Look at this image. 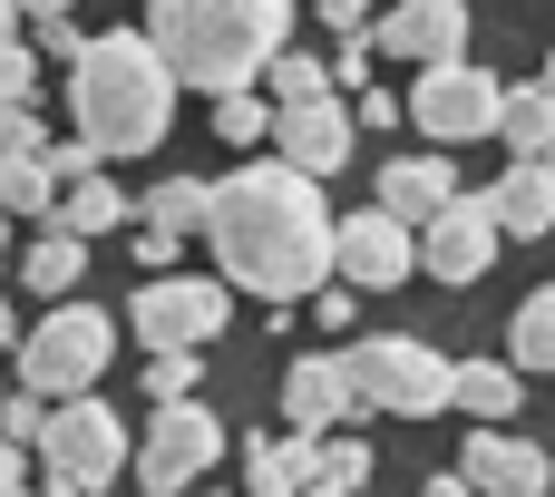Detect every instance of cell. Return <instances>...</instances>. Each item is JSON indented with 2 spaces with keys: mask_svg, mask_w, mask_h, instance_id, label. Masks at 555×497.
<instances>
[{
  "mask_svg": "<svg viewBox=\"0 0 555 497\" xmlns=\"http://www.w3.org/2000/svg\"><path fill=\"white\" fill-rule=\"evenodd\" d=\"M205 244L224 264V293H254V303H302V293L332 283V205L283 156H254V166L215 176Z\"/></svg>",
  "mask_w": 555,
  "mask_h": 497,
  "instance_id": "6da1fadb",
  "label": "cell"
},
{
  "mask_svg": "<svg viewBox=\"0 0 555 497\" xmlns=\"http://www.w3.org/2000/svg\"><path fill=\"white\" fill-rule=\"evenodd\" d=\"M68 117L98 156H156L176 127V68L146 29H107L68 59Z\"/></svg>",
  "mask_w": 555,
  "mask_h": 497,
  "instance_id": "7a4b0ae2",
  "label": "cell"
},
{
  "mask_svg": "<svg viewBox=\"0 0 555 497\" xmlns=\"http://www.w3.org/2000/svg\"><path fill=\"white\" fill-rule=\"evenodd\" d=\"M146 39L176 88H254L293 49V0H146Z\"/></svg>",
  "mask_w": 555,
  "mask_h": 497,
  "instance_id": "3957f363",
  "label": "cell"
},
{
  "mask_svg": "<svg viewBox=\"0 0 555 497\" xmlns=\"http://www.w3.org/2000/svg\"><path fill=\"white\" fill-rule=\"evenodd\" d=\"M107 352H117V313L68 293V303H49V313L20 332V391H39V400H78V391L107 381Z\"/></svg>",
  "mask_w": 555,
  "mask_h": 497,
  "instance_id": "277c9868",
  "label": "cell"
},
{
  "mask_svg": "<svg viewBox=\"0 0 555 497\" xmlns=\"http://www.w3.org/2000/svg\"><path fill=\"white\" fill-rule=\"evenodd\" d=\"M341 371H351V400L380 410V420H439L449 410V381H459V361L429 352L420 332H361L341 352Z\"/></svg>",
  "mask_w": 555,
  "mask_h": 497,
  "instance_id": "5b68a950",
  "label": "cell"
},
{
  "mask_svg": "<svg viewBox=\"0 0 555 497\" xmlns=\"http://www.w3.org/2000/svg\"><path fill=\"white\" fill-rule=\"evenodd\" d=\"M224 322H234L224 273H146L137 303H127V332H137L146 352H205Z\"/></svg>",
  "mask_w": 555,
  "mask_h": 497,
  "instance_id": "8992f818",
  "label": "cell"
},
{
  "mask_svg": "<svg viewBox=\"0 0 555 497\" xmlns=\"http://www.w3.org/2000/svg\"><path fill=\"white\" fill-rule=\"evenodd\" d=\"M39 469H49L68 497L107 488V479L127 469V430H117V410H107L98 391H78V400H49V420H39Z\"/></svg>",
  "mask_w": 555,
  "mask_h": 497,
  "instance_id": "52a82bcc",
  "label": "cell"
},
{
  "mask_svg": "<svg viewBox=\"0 0 555 497\" xmlns=\"http://www.w3.org/2000/svg\"><path fill=\"white\" fill-rule=\"evenodd\" d=\"M498 98H507V78L498 68H478V59H439V68H410V127L429 137V146H459V137H488L498 127Z\"/></svg>",
  "mask_w": 555,
  "mask_h": 497,
  "instance_id": "ba28073f",
  "label": "cell"
},
{
  "mask_svg": "<svg viewBox=\"0 0 555 497\" xmlns=\"http://www.w3.org/2000/svg\"><path fill=\"white\" fill-rule=\"evenodd\" d=\"M215 459H224V420H215L205 400H166V410L146 420V439L127 449V469H137V488H146V497L195 488Z\"/></svg>",
  "mask_w": 555,
  "mask_h": 497,
  "instance_id": "9c48e42d",
  "label": "cell"
},
{
  "mask_svg": "<svg viewBox=\"0 0 555 497\" xmlns=\"http://www.w3.org/2000/svg\"><path fill=\"white\" fill-rule=\"evenodd\" d=\"M410 273H420V234H410L400 215H380V205L332 215V283H351V293H390V283H410Z\"/></svg>",
  "mask_w": 555,
  "mask_h": 497,
  "instance_id": "30bf717a",
  "label": "cell"
},
{
  "mask_svg": "<svg viewBox=\"0 0 555 497\" xmlns=\"http://www.w3.org/2000/svg\"><path fill=\"white\" fill-rule=\"evenodd\" d=\"M498 244H507V234H498L488 195H468V186H459V195L420 225V273H439V283H478V273L498 264Z\"/></svg>",
  "mask_w": 555,
  "mask_h": 497,
  "instance_id": "8fae6325",
  "label": "cell"
},
{
  "mask_svg": "<svg viewBox=\"0 0 555 497\" xmlns=\"http://www.w3.org/2000/svg\"><path fill=\"white\" fill-rule=\"evenodd\" d=\"M371 49H390L410 68L468 59V0H390V10H371Z\"/></svg>",
  "mask_w": 555,
  "mask_h": 497,
  "instance_id": "7c38bea8",
  "label": "cell"
},
{
  "mask_svg": "<svg viewBox=\"0 0 555 497\" xmlns=\"http://www.w3.org/2000/svg\"><path fill=\"white\" fill-rule=\"evenodd\" d=\"M351 137H361V127H351V107H341V98H302V107H273V156H283V166H302L312 186L351 166Z\"/></svg>",
  "mask_w": 555,
  "mask_h": 497,
  "instance_id": "4fadbf2b",
  "label": "cell"
},
{
  "mask_svg": "<svg viewBox=\"0 0 555 497\" xmlns=\"http://www.w3.org/2000/svg\"><path fill=\"white\" fill-rule=\"evenodd\" d=\"M205 205H215V186H205V176H156V186L137 195V264H146V273H166V264H176V244H185V234H205Z\"/></svg>",
  "mask_w": 555,
  "mask_h": 497,
  "instance_id": "5bb4252c",
  "label": "cell"
},
{
  "mask_svg": "<svg viewBox=\"0 0 555 497\" xmlns=\"http://www.w3.org/2000/svg\"><path fill=\"white\" fill-rule=\"evenodd\" d=\"M283 420H293L302 439H332L341 420H361V400H351V371H341V352H302V361L283 371Z\"/></svg>",
  "mask_w": 555,
  "mask_h": 497,
  "instance_id": "9a60e30c",
  "label": "cell"
},
{
  "mask_svg": "<svg viewBox=\"0 0 555 497\" xmlns=\"http://www.w3.org/2000/svg\"><path fill=\"white\" fill-rule=\"evenodd\" d=\"M459 479L478 497H546V449L517 439V430H478L468 459H459Z\"/></svg>",
  "mask_w": 555,
  "mask_h": 497,
  "instance_id": "2e32d148",
  "label": "cell"
},
{
  "mask_svg": "<svg viewBox=\"0 0 555 497\" xmlns=\"http://www.w3.org/2000/svg\"><path fill=\"white\" fill-rule=\"evenodd\" d=\"M371 186H380V215H400V225L420 234V225H429V215H439V205L459 195V166H449V156L429 146V156H390V166H380Z\"/></svg>",
  "mask_w": 555,
  "mask_h": 497,
  "instance_id": "e0dca14e",
  "label": "cell"
},
{
  "mask_svg": "<svg viewBox=\"0 0 555 497\" xmlns=\"http://www.w3.org/2000/svg\"><path fill=\"white\" fill-rule=\"evenodd\" d=\"M488 215H498V234H555V156H517L488 186Z\"/></svg>",
  "mask_w": 555,
  "mask_h": 497,
  "instance_id": "ac0fdd59",
  "label": "cell"
},
{
  "mask_svg": "<svg viewBox=\"0 0 555 497\" xmlns=\"http://www.w3.org/2000/svg\"><path fill=\"white\" fill-rule=\"evenodd\" d=\"M517 381H527L517 361H459V381H449V410H468L478 430H498V420H517V400H527Z\"/></svg>",
  "mask_w": 555,
  "mask_h": 497,
  "instance_id": "d6986e66",
  "label": "cell"
},
{
  "mask_svg": "<svg viewBox=\"0 0 555 497\" xmlns=\"http://www.w3.org/2000/svg\"><path fill=\"white\" fill-rule=\"evenodd\" d=\"M312 459H322V439H302V430H283V439H254V449H244V488H254V497H302Z\"/></svg>",
  "mask_w": 555,
  "mask_h": 497,
  "instance_id": "ffe728a7",
  "label": "cell"
},
{
  "mask_svg": "<svg viewBox=\"0 0 555 497\" xmlns=\"http://www.w3.org/2000/svg\"><path fill=\"white\" fill-rule=\"evenodd\" d=\"M78 273H88V244H78L68 225H39V244L20 254V283H29L39 303H68V293H78Z\"/></svg>",
  "mask_w": 555,
  "mask_h": 497,
  "instance_id": "44dd1931",
  "label": "cell"
},
{
  "mask_svg": "<svg viewBox=\"0 0 555 497\" xmlns=\"http://www.w3.org/2000/svg\"><path fill=\"white\" fill-rule=\"evenodd\" d=\"M0 215H29V225H49V215H59L49 146H0Z\"/></svg>",
  "mask_w": 555,
  "mask_h": 497,
  "instance_id": "7402d4cb",
  "label": "cell"
},
{
  "mask_svg": "<svg viewBox=\"0 0 555 497\" xmlns=\"http://www.w3.org/2000/svg\"><path fill=\"white\" fill-rule=\"evenodd\" d=\"M498 137H507V156H555V88L546 78L498 98Z\"/></svg>",
  "mask_w": 555,
  "mask_h": 497,
  "instance_id": "603a6c76",
  "label": "cell"
},
{
  "mask_svg": "<svg viewBox=\"0 0 555 497\" xmlns=\"http://www.w3.org/2000/svg\"><path fill=\"white\" fill-rule=\"evenodd\" d=\"M49 225H68L78 244H98V234H117V225H137V205L107 186V176H78V186H59V215Z\"/></svg>",
  "mask_w": 555,
  "mask_h": 497,
  "instance_id": "cb8c5ba5",
  "label": "cell"
},
{
  "mask_svg": "<svg viewBox=\"0 0 555 497\" xmlns=\"http://www.w3.org/2000/svg\"><path fill=\"white\" fill-rule=\"evenodd\" d=\"M507 361L555 381V283H537V293L517 303V322H507Z\"/></svg>",
  "mask_w": 555,
  "mask_h": 497,
  "instance_id": "d4e9b609",
  "label": "cell"
},
{
  "mask_svg": "<svg viewBox=\"0 0 555 497\" xmlns=\"http://www.w3.org/2000/svg\"><path fill=\"white\" fill-rule=\"evenodd\" d=\"M263 98H273V107H302V98H341V88H332V59H312V49H283V59L263 68Z\"/></svg>",
  "mask_w": 555,
  "mask_h": 497,
  "instance_id": "484cf974",
  "label": "cell"
},
{
  "mask_svg": "<svg viewBox=\"0 0 555 497\" xmlns=\"http://www.w3.org/2000/svg\"><path fill=\"white\" fill-rule=\"evenodd\" d=\"M215 137H224V146H263V137H273V98L224 88V98H215Z\"/></svg>",
  "mask_w": 555,
  "mask_h": 497,
  "instance_id": "4316f807",
  "label": "cell"
},
{
  "mask_svg": "<svg viewBox=\"0 0 555 497\" xmlns=\"http://www.w3.org/2000/svg\"><path fill=\"white\" fill-rule=\"evenodd\" d=\"M146 400L166 410V400H205V352H156L146 361Z\"/></svg>",
  "mask_w": 555,
  "mask_h": 497,
  "instance_id": "83f0119b",
  "label": "cell"
},
{
  "mask_svg": "<svg viewBox=\"0 0 555 497\" xmlns=\"http://www.w3.org/2000/svg\"><path fill=\"white\" fill-rule=\"evenodd\" d=\"M312 479H322V488H371V439H322V459H312Z\"/></svg>",
  "mask_w": 555,
  "mask_h": 497,
  "instance_id": "f1b7e54d",
  "label": "cell"
},
{
  "mask_svg": "<svg viewBox=\"0 0 555 497\" xmlns=\"http://www.w3.org/2000/svg\"><path fill=\"white\" fill-rule=\"evenodd\" d=\"M29 98H39V49H29V39H10V49H0V117H10V107H29Z\"/></svg>",
  "mask_w": 555,
  "mask_h": 497,
  "instance_id": "f546056e",
  "label": "cell"
},
{
  "mask_svg": "<svg viewBox=\"0 0 555 497\" xmlns=\"http://www.w3.org/2000/svg\"><path fill=\"white\" fill-rule=\"evenodd\" d=\"M39 420H49L39 391H0V439H10V449H39Z\"/></svg>",
  "mask_w": 555,
  "mask_h": 497,
  "instance_id": "4dcf8cb0",
  "label": "cell"
},
{
  "mask_svg": "<svg viewBox=\"0 0 555 497\" xmlns=\"http://www.w3.org/2000/svg\"><path fill=\"white\" fill-rule=\"evenodd\" d=\"M371 59H380V49H371V29L332 39V88H341V98H351V88H371Z\"/></svg>",
  "mask_w": 555,
  "mask_h": 497,
  "instance_id": "1f68e13d",
  "label": "cell"
},
{
  "mask_svg": "<svg viewBox=\"0 0 555 497\" xmlns=\"http://www.w3.org/2000/svg\"><path fill=\"white\" fill-rule=\"evenodd\" d=\"M98 166H107V156H98L88 137H68V146H49V176H59V186H78V176H98Z\"/></svg>",
  "mask_w": 555,
  "mask_h": 497,
  "instance_id": "d6a6232c",
  "label": "cell"
},
{
  "mask_svg": "<svg viewBox=\"0 0 555 497\" xmlns=\"http://www.w3.org/2000/svg\"><path fill=\"white\" fill-rule=\"evenodd\" d=\"M351 98H361V107H351V127H400V117H410V107H400V98H380V88H351Z\"/></svg>",
  "mask_w": 555,
  "mask_h": 497,
  "instance_id": "836d02e7",
  "label": "cell"
},
{
  "mask_svg": "<svg viewBox=\"0 0 555 497\" xmlns=\"http://www.w3.org/2000/svg\"><path fill=\"white\" fill-rule=\"evenodd\" d=\"M312 322H322V332H351V283H322V293H312Z\"/></svg>",
  "mask_w": 555,
  "mask_h": 497,
  "instance_id": "e575fe53",
  "label": "cell"
},
{
  "mask_svg": "<svg viewBox=\"0 0 555 497\" xmlns=\"http://www.w3.org/2000/svg\"><path fill=\"white\" fill-rule=\"evenodd\" d=\"M88 39H78V20H39V59H78Z\"/></svg>",
  "mask_w": 555,
  "mask_h": 497,
  "instance_id": "d590c367",
  "label": "cell"
},
{
  "mask_svg": "<svg viewBox=\"0 0 555 497\" xmlns=\"http://www.w3.org/2000/svg\"><path fill=\"white\" fill-rule=\"evenodd\" d=\"M322 20H332V39H351V29H371V0H322Z\"/></svg>",
  "mask_w": 555,
  "mask_h": 497,
  "instance_id": "8d00e7d4",
  "label": "cell"
},
{
  "mask_svg": "<svg viewBox=\"0 0 555 497\" xmlns=\"http://www.w3.org/2000/svg\"><path fill=\"white\" fill-rule=\"evenodd\" d=\"M20 488H29V479H20V449L0 439V497H20Z\"/></svg>",
  "mask_w": 555,
  "mask_h": 497,
  "instance_id": "74e56055",
  "label": "cell"
},
{
  "mask_svg": "<svg viewBox=\"0 0 555 497\" xmlns=\"http://www.w3.org/2000/svg\"><path fill=\"white\" fill-rule=\"evenodd\" d=\"M420 497H478V488H468V479L449 469V479H429V488H420Z\"/></svg>",
  "mask_w": 555,
  "mask_h": 497,
  "instance_id": "f35d334b",
  "label": "cell"
},
{
  "mask_svg": "<svg viewBox=\"0 0 555 497\" xmlns=\"http://www.w3.org/2000/svg\"><path fill=\"white\" fill-rule=\"evenodd\" d=\"M20 10H29V20H68L78 0H20Z\"/></svg>",
  "mask_w": 555,
  "mask_h": 497,
  "instance_id": "ab89813d",
  "label": "cell"
},
{
  "mask_svg": "<svg viewBox=\"0 0 555 497\" xmlns=\"http://www.w3.org/2000/svg\"><path fill=\"white\" fill-rule=\"evenodd\" d=\"M10 39H20V0H0V49H10Z\"/></svg>",
  "mask_w": 555,
  "mask_h": 497,
  "instance_id": "60d3db41",
  "label": "cell"
},
{
  "mask_svg": "<svg viewBox=\"0 0 555 497\" xmlns=\"http://www.w3.org/2000/svg\"><path fill=\"white\" fill-rule=\"evenodd\" d=\"M20 497H68V488H59V479H39V488H20Z\"/></svg>",
  "mask_w": 555,
  "mask_h": 497,
  "instance_id": "b9f144b4",
  "label": "cell"
},
{
  "mask_svg": "<svg viewBox=\"0 0 555 497\" xmlns=\"http://www.w3.org/2000/svg\"><path fill=\"white\" fill-rule=\"evenodd\" d=\"M0 342H20V322H10V303H0Z\"/></svg>",
  "mask_w": 555,
  "mask_h": 497,
  "instance_id": "7bdbcfd3",
  "label": "cell"
},
{
  "mask_svg": "<svg viewBox=\"0 0 555 497\" xmlns=\"http://www.w3.org/2000/svg\"><path fill=\"white\" fill-rule=\"evenodd\" d=\"M302 497H341V488H322V479H302Z\"/></svg>",
  "mask_w": 555,
  "mask_h": 497,
  "instance_id": "ee69618b",
  "label": "cell"
},
{
  "mask_svg": "<svg viewBox=\"0 0 555 497\" xmlns=\"http://www.w3.org/2000/svg\"><path fill=\"white\" fill-rule=\"evenodd\" d=\"M0 264H10V215H0Z\"/></svg>",
  "mask_w": 555,
  "mask_h": 497,
  "instance_id": "f6af8a7d",
  "label": "cell"
},
{
  "mask_svg": "<svg viewBox=\"0 0 555 497\" xmlns=\"http://www.w3.org/2000/svg\"><path fill=\"white\" fill-rule=\"evenodd\" d=\"M546 88H555V49H546Z\"/></svg>",
  "mask_w": 555,
  "mask_h": 497,
  "instance_id": "bcb514c9",
  "label": "cell"
},
{
  "mask_svg": "<svg viewBox=\"0 0 555 497\" xmlns=\"http://www.w3.org/2000/svg\"><path fill=\"white\" fill-rule=\"evenodd\" d=\"M546 497H555V459H546Z\"/></svg>",
  "mask_w": 555,
  "mask_h": 497,
  "instance_id": "7dc6e473",
  "label": "cell"
}]
</instances>
